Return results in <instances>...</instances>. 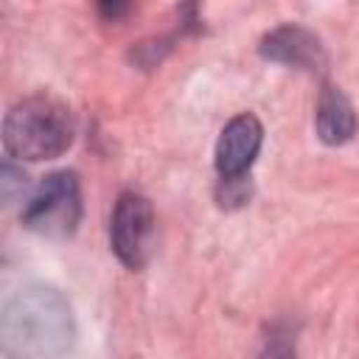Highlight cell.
<instances>
[{"label":"cell","instance_id":"obj_1","mask_svg":"<svg viewBox=\"0 0 359 359\" xmlns=\"http://www.w3.org/2000/svg\"><path fill=\"white\" fill-rule=\"evenodd\" d=\"M6 356H56L73 342L70 306L56 289L36 286L11 297L3 309Z\"/></svg>","mask_w":359,"mask_h":359},{"label":"cell","instance_id":"obj_2","mask_svg":"<svg viewBox=\"0 0 359 359\" xmlns=\"http://www.w3.org/2000/svg\"><path fill=\"white\" fill-rule=\"evenodd\" d=\"M76 121L67 104L50 95L17 101L3 121V146L11 157L39 163L65 154L73 146Z\"/></svg>","mask_w":359,"mask_h":359},{"label":"cell","instance_id":"obj_3","mask_svg":"<svg viewBox=\"0 0 359 359\" xmlns=\"http://www.w3.org/2000/svg\"><path fill=\"white\" fill-rule=\"evenodd\" d=\"M81 222V185L76 171L48 174L22 205V224L48 238L73 236Z\"/></svg>","mask_w":359,"mask_h":359},{"label":"cell","instance_id":"obj_4","mask_svg":"<svg viewBox=\"0 0 359 359\" xmlns=\"http://www.w3.org/2000/svg\"><path fill=\"white\" fill-rule=\"evenodd\" d=\"M154 244V210L143 194L118 196L109 219V247L126 269H143Z\"/></svg>","mask_w":359,"mask_h":359},{"label":"cell","instance_id":"obj_5","mask_svg":"<svg viewBox=\"0 0 359 359\" xmlns=\"http://www.w3.org/2000/svg\"><path fill=\"white\" fill-rule=\"evenodd\" d=\"M264 143V126L252 112H241L227 121L216 140V171L219 180L247 177Z\"/></svg>","mask_w":359,"mask_h":359},{"label":"cell","instance_id":"obj_6","mask_svg":"<svg viewBox=\"0 0 359 359\" xmlns=\"http://www.w3.org/2000/svg\"><path fill=\"white\" fill-rule=\"evenodd\" d=\"M258 50L269 62L309 70V73H314L325 65V50L320 45V39L297 22H286V25H278L269 34H264Z\"/></svg>","mask_w":359,"mask_h":359},{"label":"cell","instance_id":"obj_7","mask_svg":"<svg viewBox=\"0 0 359 359\" xmlns=\"http://www.w3.org/2000/svg\"><path fill=\"white\" fill-rule=\"evenodd\" d=\"M317 135L328 146H342L356 135V112L345 93L325 84L317 98Z\"/></svg>","mask_w":359,"mask_h":359},{"label":"cell","instance_id":"obj_8","mask_svg":"<svg viewBox=\"0 0 359 359\" xmlns=\"http://www.w3.org/2000/svg\"><path fill=\"white\" fill-rule=\"evenodd\" d=\"M28 188L25 182V174L20 168H14L11 163H3V171H0V194H3V202L11 205L17 196H22Z\"/></svg>","mask_w":359,"mask_h":359},{"label":"cell","instance_id":"obj_9","mask_svg":"<svg viewBox=\"0 0 359 359\" xmlns=\"http://www.w3.org/2000/svg\"><path fill=\"white\" fill-rule=\"evenodd\" d=\"M95 6L107 22H118L129 11V0H95Z\"/></svg>","mask_w":359,"mask_h":359}]
</instances>
